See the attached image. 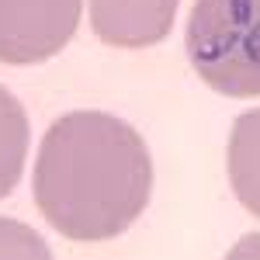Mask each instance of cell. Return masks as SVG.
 Returning a JSON list of instances; mask_svg holds the SVG:
<instances>
[{"instance_id":"cell-5","label":"cell","mask_w":260,"mask_h":260,"mask_svg":"<svg viewBox=\"0 0 260 260\" xmlns=\"http://www.w3.org/2000/svg\"><path fill=\"white\" fill-rule=\"evenodd\" d=\"M225 167H229L233 194L260 219V108L233 121Z\"/></svg>"},{"instance_id":"cell-3","label":"cell","mask_w":260,"mask_h":260,"mask_svg":"<svg viewBox=\"0 0 260 260\" xmlns=\"http://www.w3.org/2000/svg\"><path fill=\"white\" fill-rule=\"evenodd\" d=\"M83 0H0V62L35 66L77 35Z\"/></svg>"},{"instance_id":"cell-7","label":"cell","mask_w":260,"mask_h":260,"mask_svg":"<svg viewBox=\"0 0 260 260\" xmlns=\"http://www.w3.org/2000/svg\"><path fill=\"white\" fill-rule=\"evenodd\" d=\"M0 257H52V250L28 225L14 219H0Z\"/></svg>"},{"instance_id":"cell-4","label":"cell","mask_w":260,"mask_h":260,"mask_svg":"<svg viewBox=\"0 0 260 260\" xmlns=\"http://www.w3.org/2000/svg\"><path fill=\"white\" fill-rule=\"evenodd\" d=\"M180 0H90L94 35L118 49H146L170 35Z\"/></svg>"},{"instance_id":"cell-2","label":"cell","mask_w":260,"mask_h":260,"mask_svg":"<svg viewBox=\"0 0 260 260\" xmlns=\"http://www.w3.org/2000/svg\"><path fill=\"white\" fill-rule=\"evenodd\" d=\"M184 45L215 94L260 98V0H194Z\"/></svg>"},{"instance_id":"cell-6","label":"cell","mask_w":260,"mask_h":260,"mask_svg":"<svg viewBox=\"0 0 260 260\" xmlns=\"http://www.w3.org/2000/svg\"><path fill=\"white\" fill-rule=\"evenodd\" d=\"M31 142V125L21 101L0 83V198H7L21 180L24 156Z\"/></svg>"},{"instance_id":"cell-1","label":"cell","mask_w":260,"mask_h":260,"mask_svg":"<svg viewBox=\"0 0 260 260\" xmlns=\"http://www.w3.org/2000/svg\"><path fill=\"white\" fill-rule=\"evenodd\" d=\"M31 191L45 222L66 240H115L149 201L153 160L128 121L104 111H70L42 139Z\"/></svg>"}]
</instances>
